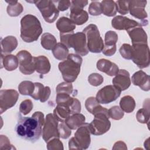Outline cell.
Wrapping results in <instances>:
<instances>
[{
	"label": "cell",
	"instance_id": "1",
	"mask_svg": "<svg viewBox=\"0 0 150 150\" xmlns=\"http://www.w3.org/2000/svg\"><path fill=\"white\" fill-rule=\"evenodd\" d=\"M19 116L15 127L17 135L31 142L37 141L42 135V127L45 121L44 114L40 111H36L30 117Z\"/></svg>",
	"mask_w": 150,
	"mask_h": 150
},
{
	"label": "cell",
	"instance_id": "2",
	"mask_svg": "<svg viewBox=\"0 0 150 150\" xmlns=\"http://www.w3.org/2000/svg\"><path fill=\"white\" fill-rule=\"evenodd\" d=\"M43 32L39 20L36 16L28 14L21 20V38L25 42L36 41Z\"/></svg>",
	"mask_w": 150,
	"mask_h": 150
},
{
	"label": "cell",
	"instance_id": "3",
	"mask_svg": "<svg viewBox=\"0 0 150 150\" xmlns=\"http://www.w3.org/2000/svg\"><path fill=\"white\" fill-rule=\"evenodd\" d=\"M82 61L80 55L70 53L66 59L59 63L58 67L65 81L72 83L76 80L80 72Z\"/></svg>",
	"mask_w": 150,
	"mask_h": 150
},
{
	"label": "cell",
	"instance_id": "4",
	"mask_svg": "<svg viewBox=\"0 0 150 150\" xmlns=\"http://www.w3.org/2000/svg\"><path fill=\"white\" fill-rule=\"evenodd\" d=\"M92 114L94 115V118L88 124L91 134L101 135L107 132L111 127L108 110L100 104L93 110Z\"/></svg>",
	"mask_w": 150,
	"mask_h": 150
},
{
	"label": "cell",
	"instance_id": "5",
	"mask_svg": "<svg viewBox=\"0 0 150 150\" xmlns=\"http://www.w3.org/2000/svg\"><path fill=\"white\" fill-rule=\"evenodd\" d=\"M60 42L69 48H73L76 54L86 56L88 53L86 35L82 32L76 33L71 32L67 33H60Z\"/></svg>",
	"mask_w": 150,
	"mask_h": 150
},
{
	"label": "cell",
	"instance_id": "6",
	"mask_svg": "<svg viewBox=\"0 0 150 150\" xmlns=\"http://www.w3.org/2000/svg\"><path fill=\"white\" fill-rule=\"evenodd\" d=\"M90 131L88 123H84L79 127L72 137L69 141V149H86L91 143Z\"/></svg>",
	"mask_w": 150,
	"mask_h": 150
},
{
	"label": "cell",
	"instance_id": "7",
	"mask_svg": "<svg viewBox=\"0 0 150 150\" xmlns=\"http://www.w3.org/2000/svg\"><path fill=\"white\" fill-rule=\"evenodd\" d=\"M83 32L86 36L88 51L97 53L102 52L104 43L97 26L94 24H90L84 28Z\"/></svg>",
	"mask_w": 150,
	"mask_h": 150
},
{
	"label": "cell",
	"instance_id": "8",
	"mask_svg": "<svg viewBox=\"0 0 150 150\" xmlns=\"http://www.w3.org/2000/svg\"><path fill=\"white\" fill-rule=\"evenodd\" d=\"M132 56L131 60L140 69L147 67L149 65V49L148 44L141 43L132 45Z\"/></svg>",
	"mask_w": 150,
	"mask_h": 150
},
{
	"label": "cell",
	"instance_id": "9",
	"mask_svg": "<svg viewBox=\"0 0 150 150\" xmlns=\"http://www.w3.org/2000/svg\"><path fill=\"white\" fill-rule=\"evenodd\" d=\"M34 4L40 11L45 21L48 23L54 22L59 15V11L54 1L49 0L34 1Z\"/></svg>",
	"mask_w": 150,
	"mask_h": 150
},
{
	"label": "cell",
	"instance_id": "10",
	"mask_svg": "<svg viewBox=\"0 0 150 150\" xmlns=\"http://www.w3.org/2000/svg\"><path fill=\"white\" fill-rule=\"evenodd\" d=\"M18 57L19 70L25 75H29L34 73L35 71V57L27 50H22L16 54Z\"/></svg>",
	"mask_w": 150,
	"mask_h": 150
},
{
	"label": "cell",
	"instance_id": "11",
	"mask_svg": "<svg viewBox=\"0 0 150 150\" xmlns=\"http://www.w3.org/2000/svg\"><path fill=\"white\" fill-rule=\"evenodd\" d=\"M59 122L53 114H47L42 129V137L46 142L53 138H60L58 132Z\"/></svg>",
	"mask_w": 150,
	"mask_h": 150
},
{
	"label": "cell",
	"instance_id": "12",
	"mask_svg": "<svg viewBox=\"0 0 150 150\" xmlns=\"http://www.w3.org/2000/svg\"><path fill=\"white\" fill-rule=\"evenodd\" d=\"M121 92V91L114 85L105 86L97 92L96 98L101 104H108L117 100Z\"/></svg>",
	"mask_w": 150,
	"mask_h": 150
},
{
	"label": "cell",
	"instance_id": "13",
	"mask_svg": "<svg viewBox=\"0 0 150 150\" xmlns=\"http://www.w3.org/2000/svg\"><path fill=\"white\" fill-rule=\"evenodd\" d=\"M19 97V93L13 89L0 91V113L2 114L8 109L13 107Z\"/></svg>",
	"mask_w": 150,
	"mask_h": 150
},
{
	"label": "cell",
	"instance_id": "14",
	"mask_svg": "<svg viewBox=\"0 0 150 150\" xmlns=\"http://www.w3.org/2000/svg\"><path fill=\"white\" fill-rule=\"evenodd\" d=\"M56 102L57 105H60L67 107L71 115L80 113L81 111V103L79 100L76 98L71 97L70 94L66 93H57Z\"/></svg>",
	"mask_w": 150,
	"mask_h": 150
},
{
	"label": "cell",
	"instance_id": "15",
	"mask_svg": "<svg viewBox=\"0 0 150 150\" xmlns=\"http://www.w3.org/2000/svg\"><path fill=\"white\" fill-rule=\"evenodd\" d=\"M146 1H129V12L134 18L142 20L143 25L145 26V19L148 17L147 13L145 9L146 5Z\"/></svg>",
	"mask_w": 150,
	"mask_h": 150
},
{
	"label": "cell",
	"instance_id": "16",
	"mask_svg": "<svg viewBox=\"0 0 150 150\" xmlns=\"http://www.w3.org/2000/svg\"><path fill=\"white\" fill-rule=\"evenodd\" d=\"M118 40L117 33L112 30H108L105 34L104 47L102 50L103 53L107 56H111L115 54L117 46L116 43Z\"/></svg>",
	"mask_w": 150,
	"mask_h": 150
},
{
	"label": "cell",
	"instance_id": "17",
	"mask_svg": "<svg viewBox=\"0 0 150 150\" xmlns=\"http://www.w3.org/2000/svg\"><path fill=\"white\" fill-rule=\"evenodd\" d=\"M111 25L117 30H125L127 31L132 28L142 25L135 20L121 15H118L112 19Z\"/></svg>",
	"mask_w": 150,
	"mask_h": 150
},
{
	"label": "cell",
	"instance_id": "18",
	"mask_svg": "<svg viewBox=\"0 0 150 150\" xmlns=\"http://www.w3.org/2000/svg\"><path fill=\"white\" fill-rule=\"evenodd\" d=\"M112 83L121 91L128 89L131 83L129 72L124 69L119 70L117 74L113 78Z\"/></svg>",
	"mask_w": 150,
	"mask_h": 150
},
{
	"label": "cell",
	"instance_id": "19",
	"mask_svg": "<svg viewBox=\"0 0 150 150\" xmlns=\"http://www.w3.org/2000/svg\"><path fill=\"white\" fill-rule=\"evenodd\" d=\"M128 34L129 36L132 45L135 44H148V36L142 28V25L132 28L127 30Z\"/></svg>",
	"mask_w": 150,
	"mask_h": 150
},
{
	"label": "cell",
	"instance_id": "20",
	"mask_svg": "<svg viewBox=\"0 0 150 150\" xmlns=\"http://www.w3.org/2000/svg\"><path fill=\"white\" fill-rule=\"evenodd\" d=\"M134 85L139 86L144 91H149L150 89L149 76L142 70L135 72L131 77Z\"/></svg>",
	"mask_w": 150,
	"mask_h": 150
},
{
	"label": "cell",
	"instance_id": "21",
	"mask_svg": "<svg viewBox=\"0 0 150 150\" xmlns=\"http://www.w3.org/2000/svg\"><path fill=\"white\" fill-rule=\"evenodd\" d=\"M97 69L101 72L105 73L109 76H115L118 72V66L109 60L101 59L97 62Z\"/></svg>",
	"mask_w": 150,
	"mask_h": 150
},
{
	"label": "cell",
	"instance_id": "22",
	"mask_svg": "<svg viewBox=\"0 0 150 150\" xmlns=\"http://www.w3.org/2000/svg\"><path fill=\"white\" fill-rule=\"evenodd\" d=\"M34 84L35 89L31 97L36 100H39L42 103L46 101L50 96L51 90L50 87L48 86L45 87L43 84L39 82H35Z\"/></svg>",
	"mask_w": 150,
	"mask_h": 150
},
{
	"label": "cell",
	"instance_id": "23",
	"mask_svg": "<svg viewBox=\"0 0 150 150\" xmlns=\"http://www.w3.org/2000/svg\"><path fill=\"white\" fill-rule=\"evenodd\" d=\"M35 70L38 73L45 74L48 73L51 68L49 60L45 56H39L35 57Z\"/></svg>",
	"mask_w": 150,
	"mask_h": 150
},
{
	"label": "cell",
	"instance_id": "24",
	"mask_svg": "<svg viewBox=\"0 0 150 150\" xmlns=\"http://www.w3.org/2000/svg\"><path fill=\"white\" fill-rule=\"evenodd\" d=\"M56 26L59 30L60 33H67L74 32V30L76 29V25L73 21L65 16L60 18L57 20Z\"/></svg>",
	"mask_w": 150,
	"mask_h": 150
},
{
	"label": "cell",
	"instance_id": "25",
	"mask_svg": "<svg viewBox=\"0 0 150 150\" xmlns=\"http://www.w3.org/2000/svg\"><path fill=\"white\" fill-rule=\"evenodd\" d=\"M18 46L17 39L13 36H8L1 39L2 54H9L12 52Z\"/></svg>",
	"mask_w": 150,
	"mask_h": 150
},
{
	"label": "cell",
	"instance_id": "26",
	"mask_svg": "<svg viewBox=\"0 0 150 150\" xmlns=\"http://www.w3.org/2000/svg\"><path fill=\"white\" fill-rule=\"evenodd\" d=\"M86 117L81 113H76L70 115L64 121L70 129H76L85 123Z\"/></svg>",
	"mask_w": 150,
	"mask_h": 150
},
{
	"label": "cell",
	"instance_id": "27",
	"mask_svg": "<svg viewBox=\"0 0 150 150\" xmlns=\"http://www.w3.org/2000/svg\"><path fill=\"white\" fill-rule=\"evenodd\" d=\"M1 64L7 71H13L17 69L19 65V62L16 56L13 54H6L4 56L1 54Z\"/></svg>",
	"mask_w": 150,
	"mask_h": 150
},
{
	"label": "cell",
	"instance_id": "28",
	"mask_svg": "<svg viewBox=\"0 0 150 150\" xmlns=\"http://www.w3.org/2000/svg\"><path fill=\"white\" fill-rule=\"evenodd\" d=\"M70 19L75 25H81L88 21V14L84 9L71 10L70 11Z\"/></svg>",
	"mask_w": 150,
	"mask_h": 150
},
{
	"label": "cell",
	"instance_id": "29",
	"mask_svg": "<svg viewBox=\"0 0 150 150\" xmlns=\"http://www.w3.org/2000/svg\"><path fill=\"white\" fill-rule=\"evenodd\" d=\"M120 107L121 110L127 113L132 112L136 106L134 98L131 96H125L122 97L120 101Z\"/></svg>",
	"mask_w": 150,
	"mask_h": 150
},
{
	"label": "cell",
	"instance_id": "30",
	"mask_svg": "<svg viewBox=\"0 0 150 150\" xmlns=\"http://www.w3.org/2000/svg\"><path fill=\"white\" fill-rule=\"evenodd\" d=\"M40 43L42 47L47 50H52L57 43L56 38L48 32L45 33L42 35Z\"/></svg>",
	"mask_w": 150,
	"mask_h": 150
},
{
	"label": "cell",
	"instance_id": "31",
	"mask_svg": "<svg viewBox=\"0 0 150 150\" xmlns=\"http://www.w3.org/2000/svg\"><path fill=\"white\" fill-rule=\"evenodd\" d=\"M102 13L105 16H114L117 13L115 2L111 0H104L101 2Z\"/></svg>",
	"mask_w": 150,
	"mask_h": 150
},
{
	"label": "cell",
	"instance_id": "32",
	"mask_svg": "<svg viewBox=\"0 0 150 150\" xmlns=\"http://www.w3.org/2000/svg\"><path fill=\"white\" fill-rule=\"evenodd\" d=\"M54 57L59 60H64L69 55V49L61 42L57 43L52 50Z\"/></svg>",
	"mask_w": 150,
	"mask_h": 150
},
{
	"label": "cell",
	"instance_id": "33",
	"mask_svg": "<svg viewBox=\"0 0 150 150\" xmlns=\"http://www.w3.org/2000/svg\"><path fill=\"white\" fill-rule=\"evenodd\" d=\"M6 2L8 4L6 12L10 16H18L23 12V8L18 1H6Z\"/></svg>",
	"mask_w": 150,
	"mask_h": 150
},
{
	"label": "cell",
	"instance_id": "34",
	"mask_svg": "<svg viewBox=\"0 0 150 150\" xmlns=\"http://www.w3.org/2000/svg\"><path fill=\"white\" fill-rule=\"evenodd\" d=\"M71 115L70 110L64 106L57 105L53 110V115L58 121L64 122Z\"/></svg>",
	"mask_w": 150,
	"mask_h": 150
},
{
	"label": "cell",
	"instance_id": "35",
	"mask_svg": "<svg viewBox=\"0 0 150 150\" xmlns=\"http://www.w3.org/2000/svg\"><path fill=\"white\" fill-rule=\"evenodd\" d=\"M137 121L142 124H148L149 121V105L146 106L145 102L144 103L143 108L139 109L136 114Z\"/></svg>",
	"mask_w": 150,
	"mask_h": 150
},
{
	"label": "cell",
	"instance_id": "36",
	"mask_svg": "<svg viewBox=\"0 0 150 150\" xmlns=\"http://www.w3.org/2000/svg\"><path fill=\"white\" fill-rule=\"evenodd\" d=\"M35 89V84L30 81H23L18 86L20 94L24 96H31Z\"/></svg>",
	"mask_w": 150,
	"mask_h": 150
},
{
	"label": "cell",
	"instance_id": "37",
	"mask_svg": "<svg viewBox=\"0 0 150 150\" xmlns=\"http://www.w3.org/2000/svg\"><path fill=\"white\" fill-rule=\"evenodd\" d=\"M108 110L110 118L114 120H120L124 117V112L119 106L114 105Z\"/></svg>",
	"mask_w": 150,
	"mask_h": 150
},
{
	"label": "cell",
	"instance_id": "38",
	"mask_svg": "<svg viewBox=\"0 0 150 150\" xmlns=\"http://www.w3.org/2000/svg\"><path fill=\"white\" fill-rule=\"evenodd\" d=\"M73 85L71 83L69 82H62L59 84L56 88L57 93H66L71 94L73 93Z\"/></svg>",
	"mask_w": 150,
	"mask_h": 150
},
{
	"label": "cell",
	"instance_id": "39",
	"mask_svg": "<svg viewBox=\"0 0 150 150\" xmlns=\"http://www.w3.org/2000/svg\"><path fill=\"white\" fill-rule=\"evenodd\" d=\"M132 46L129 44H123L119 49V52L121 56L125 59L131 60L132 56Z\"/></svg>",
	"mask_w": 150,
	"mask_h": 150
},
{
	"label": "cell",
	"instance_id": "40",
	"mask_svg": "<svg viewBox=\"0 0 150 150\" xmlns=\"http://www.w3.org/2000/svg\"><path fill=\"white\" fill-rule=\"evenodd\" d=\"M46 148L49 150H63V144L59 138H53L47 142Z\"/></svg>",
	"mask_w": 150,
	"mask_h": 150
},
{
	"label": "cell",
	"instance_id": "41",
	"mask_svg": "<svg viewBox=\"0 0 150 150\" xmlns=\"http://www.w3.org/2000/svg\"><path fill=\"white\" fill-rule=\"evenodd\" d=\"M88 81L93 86H98L104 81L103 77L97 73H93L90 74L88 77Z\"/></svg>",
	"mask_w": 150,
	"mask_h": 150
},
{
	"label": "cell",
	"instance_id": "42",
	"mask_svg": "<svg viewBox=\"0 0 150 150\" xmlns=\"http://www.w3.org/2000/svg\"><path fill=\"white\" fill-rule=\"evenodd\" d=\"M33 104L29 99H26L21 102L19 105V111L23 115L29 114L33 109Z\"/></svg>",
	"mask_w": 150,
	"mask_h": 150
},
{
	"label": "cell",
	"instance_id": "43",
	"mask_svg": "<svg viewBox=\"0 0 150 150\" xmlns=\"http://www.w3.org/2000/svg\"><path fill=\"white\" fill-rule=\"evenodd\" d=\"M88 12L91 15L98 16L102 13L101 2L92 1L88 7Z\"/></svg>",
	"mask_w": 150,
	"mask_h": 150
},
{
	"label": "cell",
	"instance_id": "44",
	"mask_svg": "<svg viewBox=\"0 0 150 150\" xmlns=\"http://www.w3.org/2000/svg\"><path fill=\"white\" fill-rule=\"evenodd\" d=\"M58 132L59 137L63 139L68 138L71 134V129L67 126L65 122H61L58 125Z\"/></svg>",
	"mask_w": 150,
	"mask_h": 150
},
{
	"label": "cell",
	"instance_id": "45",
	"mask_svg": "<svg viewBox=\"0 0 150 150\" xmlns=\"http://www.w3.org/2000/svg\"><path fill=\"white\" fill-rule=\"evenodd\" d=\"M116 9L120 14L125 15L129 12V1H117L115 2Z\"/></svg>",
	"mask_w": 150,
	"mask_h": 150
},
{
	"label": "cell",
	"instance_id": "46",
	"mask_svg": "<svg viewBox=\"0 0 150 150\" xmlns=\"http://www.w3.org/2000/svg\"><path fill=\"white\" fill-rule=\"evenodd\" d=\"M100 105V103L94 97H90L87 98L85 101V106L87 110L92 114L93 110Z\"/></svg>",
	"mask_w": 150,
	"mask_h": 150
},
{
	"label": "cell",
	"instance_id": "47",
	"mask_svg": "<svg viewBox=\"0 0 150 150\" xmlns=\"http://www.w3.org/2000/svg\"><path fill=\"white\" fill-rule=\"evenodd\" d=\"M14 148L11 144L8 138L4 135H1L0 137V149H11Z\"/></svg>",
	"mask_w": 150,
	"mask_h": 150
},
{
	"label": "cell",
	"instance_id": "48",
	"mask_svg": "<svg viewBox=\"0 0 150 150\" xmlns=\"http://www.w3.org/2000/svg\"><path fill=\"white\" fill-rule=\"evenodd\" d=\"M88 4L87 1L79 0V1H71L70 5V11L71 10H80L83 9V8Z\"/></svg>",
	"mask_w": 150,
	"mask_h": 150
},
{
	"label": "cell",
	"instance_id": "49",
	"mask_svg": "<svg viewBox=\"0 0 150 150\" xmlns=\"http://www.w3.org/2000/svg\"><path fill=\"white\" fill-rule=\"evenodd\" d=\"M56 3H57V9L59 11H66L71 5V1H56Z\"/></svg>",
	"mask_w": 150,
	"mask_h": 150
},
{
	"label": "cell",
	"instance_id": "50",
	"mask_svg": "<svg viewBox=\"0 0 150 150\" xmlns=\"http://www.w3.org/2000/svg\"><path fill=\"white\" fill-rule=\"evenodd\" d=\"M112 149H127V146L125 142L119 141L114 144Z\"/></svg>",
	"mask_w": 150,
	"mask_h": 150
},
{
	"label": "cell",
	"instance_id": "51",
	"mask_svg": "<svg viewBox=\"0 0 150 150\" xmlns=\"http://www.w3.org/2000/svg\"><path fill=\"white\" fill-rule=\"evenodd\" d=\"M149 138L145 141V142H144V146H145V148H146V149H149Z\"/></svg>",
	"mask_w": 150,
	"mask_h": 150
}]
</instances>
